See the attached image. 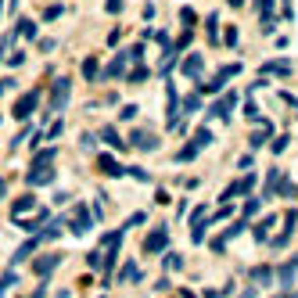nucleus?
Listing matches in <instances>:
<instances>
[{"label":"nucleus","mask_w":298,"mask_h":298,"mask_svg":"<svg viewBox=\"0 0 298 298\" xmlns=\"http://www.w3.org/2000/svg\"><path fill=\"white\" fill-rule=\"evenodd\" d=\"M68 97H72V79H68V76H58L54 87H51V104H47L51 115H58V111L68 104Z\"/></svg>","instance_id":"f257e3e1"},{"label":"nucleus","mask_w":298,"mask_h":298,"mask_svg":"<svg viewBox=\"0 0 298 298\" xmlns=\"http://www.w3.org/2000/svg\"><path fill=\"white\" fill-rule=\"evenodd\" d=\"M237 72H241V61H237V65H223V68L212 76L208 83H201V94H219V90L227 87V79H234Z\"/></svg>","instance_id":"f03ea898"},{"label":"nucleus","mask_w":298,"mask_h":298,"mask_svg":"<svg viewBox=\"0 0 298 298\" xmlns=\"http://www.w3.org/2000/svg\"><path fill=\"white\" fill-rule=\"evenodd\" d=\"M90 227H94L90 208H87V205H76V208H72V216H68V230H72L76 237H83V234H87Z\"/></svg>","instance_id":"7ed1b4c3"},{"label":"nucleus","mask_w":298,"mask_h":298,"mask_svg":"<svg viewBox=\"0 0 298 298\" xmlns=\"http://www.w3.org/2000/svg\"><path fill=\"white\" fill-rule=\"evenodd\" d=\"M234 108H237V90L223 94L219 101H212V104H208V119H230Z\"/></svg>","instance_id":"20e7f679"},{"label":"nucleus","mask_w":298,"mask_h":298,"mask_svg":"<svg viewBox=\"0 0 298 298\" xmlns=\"http://www.w3.org/2000/svg\"><path fill=\"white\" fill-rule=\"evenodd\" d=\"M36 104H40V90H29V94H22V97L15 101L11 115H15V119H29V115L36 111Z\"/></svg>","instance_id":"39448f33"},{"label":"nucleus","mask_w":298,"mask_h":298,"mask_svg":"<svg viewBox=\"0 0 298 298\" xmlns=\"http://www.w3.org/2000/svg\"><path fill=\"white\" fill-rule=\"evenodd\" d=\"M130 144L137 147V151H158V133H151V130H133L130 133Z\"/></svg>","instance_id":"423d86ee"},{"label":"nucleus","mask_w":298,"mask_h":298,"mask_svg":"<svg viewBox=\"0 0 298 298\" xmlns=\"http://www.w3.org/2000/svg\"><path fill=\"white\" fill-rule=\"evenodd\" d=\"M58 263H61V255H58V251L36 255V263H32V273H36V277H51V273L58 270Z\"/></svg>","instance_id":"0eeeda50"},{"label":"nucleus","mask_w":298,"mask_h":298,"mask_svg":"<svg viewBox=\"0 0 298 298\" xmlns=\"http://www.w3.org/2000/svg\"><path fill=\"white\" fill-rule=\"evenodd\" d=\"M165 248H169V234H165L162 227H158V230H151V234L144 237V251H147V255H162Z\"/></svg>","instance_id":"6e6552de"},{"label":"nucleus","mask_w":298,"mask_h":298,"mask_svg":"<svg viewBox=\"0 0 298 298\" xmlns=\"http://www.w3.org/2000/svg\"><path fill=\"white\" fill-rule=\"evenodd\" d=\"M251 187H255V176L248 173V176H241V180H234V183H230V187L223 191V201H234V198H241V194H248Z\"/></svg>","instance_id":"1a4fd4ad"},{"label":"nucleus","mask_w":298,"mask_h":298,"mask_svg":"<svg viewBox=\"0 0 298 298\" xmlns=\"http://www.w3.org/2000/svg\"><path fill=\"white\" fill-rule=\"evenodd\" d=\"M54 169L51 165H44V169H29V176H25V183L29 187H47V183H54Z\"/></svg>","instance_id":"9d476101"},{"label":"nucleus","mask_w":298,"mask_h":298,"mask_svg":"<svg viewBox=\"0 0 298 298\" xmlns=\"http://www.w3.org/2000/svg\"><path fill=\"white\" fill-rule=\"evenodd\" d=\"M201 68H205V58H201V54H187V58L180 61V72H183L187 79H198Z\"/></svg>","instance_id":"9b49d317"},{"label":"nucleus","mask_w":298,"mask_h":298,"mask_svg":"<svg viewBox=\"0 0 298 298\" xmlns=\"http://www.w3.org/2000/svg\"><path fill=\"white\" fill-rule=\"evenodd\" d=\"M294 219H298V212H287V216H284V234H277L270 244L273 248H284L287 241H291V234H294Z\"/></svg>","instance_id":"f8f14e48"},{"label":"nucleus","mask_w":298,"mask_h":298,"mask_svg":"<svg viewBox=\"0 0 298 298\" xmlns=\"http://www.w3.org/2000/svg\"><path fill=\"white\" fill-rule=\"evenodd\" d=\"M36 208V198L32 194H25V198H18L15 205H11V219L18 223V219H25V212H32Z\"/></svg>","instance_id":"ddd939ff"},{"label":"nucleus","mask_w":298,"mask_h":298,"mask_svg":"<svg viewBox=\"0 0 298 298\" xmlns=\"http://www.w3.org/2000/svg\"><path fill=\"white\" fill-rule=\"evenodd\" d=\"M97 169H101L104 176H122V173H126V169H122L111 155H97Z\"/></svg>","instance_id":"4468645a"},{"label":"nucleus","mask_w":298,"mask_h":298,"mask_svg":"<svg viewBox=\"0 0 298 298\" xmlns=\"http://www.w3.org/2000/svg\"><path fill=\"white\" fill-rule=\"evenodd\" d=\"M263 76H291V61H287V58L266 61V65H263Z\"/></svg>","instance_id":"2eb2a0df"},{"label":"nucleus","mask_w":298,"mask_h":298,"mask_svg":"<svg viewBox=\"0 0 298 298\" xmlns=\"http://www.w3.org/2000/svg\"><path fill=\"white\" fill-rule=\"evenodd\" d=\"M212 140H216V137H212V130H198V133H194V137H191L187 144H191V147H194V151L201 155L205 147H212Z\"/></svg>","instance_id":"dca6fc26"},{"label":"nucleus","mask_w":298,"mask_h":298,"mask_svg":"<svg viewBox=\"0 0 298 298\" xmlns=\"http://www.w3.org/2000/svg\"><path fill=\"white\" fill-rule=\"evenodd\" d=\"M101 140H108L115 151H126V147H130V144H126V140L119 137V130H115V126H104V130H101Z\"/></svg>","instance_id":"f3484780"},{"label":"nucleus","mask_w":298,"mask_h":298,"mask_svg":"<svg viewBox=\"0 0 298 298\" xmlns=\"http://www.w3.org/2000/svg\"><path fill=\"white\" fill-rule=\"evenodd\" d=\"M58 158V147H44V151H36L32 155V169H44V165H51Z\"/></svg>","instance_id":"a211bd4d"},{"label":"nucleus","mask_w":298,"mask_h":298,"mask_svg":"<svg viewBox=\"0 0 298 298\" xmlns=\"http://www.w3.org/2000/svg\"><path fill=\"white\" fill-rule=\"evenodd\" d=\"M273 227H277V216H266V219H259V223H255V241L263 244V241L270 237V230H273Z\"/></svg>","instance_id":"6ab92c4d"},{"label":"nucleus","mask_w":298,"mask_h":298,"mask_svg":"<svg viewBox=\"0 0 298 298\" xmlns=\"http://www.w3.org/2000/svg\"><path fill=\"white\" fill-rule=\"evenodd\" d=\"M47 223V208H36V216L32 219H22L18 227H25V230H32V234H40V227Z\"/></svg>","instance_id":"aec40b11"},{"label":"nucleus","mask_w":298,"mask_h":298,"mask_svg":"<svg viewBox=\"0 0 298 298\" xmlns=\"http://www.w3.org/2000/svg\"><path fill=\"white\" fill-rule=\"evenodd\" d=\"M40 244H44V241H40V234H36L32 241H25V244H22V248L15 251V263H25V259H29V255H32V251H36Z\"/></svg>","instance_id":"412c9836"},{"label":"nucleus","mask_w":298,"mask_h":298,"mask_svg":"<svg viewBox=\"0 0 298 298\" xmlns=\"http://www.w3.org/2000/svg\"><path fill=\"white\" fill-rule=\"evenodd\" d=\"M251 280L259 284V287H270V280H273V270H270V266H255V270H251Z\"/></svg>","instance_id":"4be33fe9"},{"label":"nucleus","mask_w":298,"mask_h":298,"mask_svg":"<svg viewBox=\"0 0 298 298\" xmlns=\"http://www.w3.org/2000/svg\"><path fill=\"white\" fill-rule=\"evenodd\" d=\"M126 61H130V58H126V54H115V61H111V65L104 68V76H108V79L122 76V72H126Z\"/></svg>","instance_id":"5701e85b"},{"label":"nucleus","mask_w":298,"mask_h":298,"mask_svg":"<svg viewBox=\"0 0 298 298\" xmlns=\"http://www.w3.org/2000/svg\"><path fill=\"white\" fill-rule=\"evenodd\" d=\"M205 29H208V44H219V15H208Z\"/></svg>","instance_id":"b1692460"},{"label":"nucleus","mask_w":298,"mask_h":298,"mask_svg":"<svg viewBox=\"0 0 298 298\" xmlns=\"http://www.w3.org/2000/svg\"><path fill=\"white\" fill-rule=\"evenodd\" d=\"M270 137H273V126L266 122V126H263V130H255V133H251V147H263V144H266Z\"/></svg>","instance_id":"393cba45"},{"label":"nucleus","mask_w":298,"mask_h":298,"mask_svg":"<svg viewBox=\"0 0 298 298\" xmlns=\"http://www.w3.org/2000/svg\"><path fill=\"white\" fill-rule=\"evenodd\" d=\"M15 29H18V36H25V40H36V22H32V18H18Z\"/></svg>","instance_id":"a878e982"},{"label":"nucleus","mask_w":298,"mask_h":298,"mask_svg":"<svg viewBox=\"0 0 298 298\" xmlns=\"http://www.w3.org/2000/svg\"><path fill=\"white\" fill-rule=\"evenodd\" d=\"M97 76H101V65H97V58H87V61H83V79H90V83H94Z\"/></svg>","instance_id":"bb28decb"},{"label":"nucleus","mask_w":298,"mask_h":298,"mask_svg":"<svg viewBox=\"0 0 298 298\" xmlns=\"http://www.w3.org/2000/svg\"><path fill=\"white\" fill-rule=\"evenodd\" d=\"M287 140H291L287 133H280V137H273V144H270V151H273V155H284V151H287Z\"/></svg>","instance_id":"cd10ccee"},{"label":"nucleus","mask_w":298,"mask_h":298,"mask_svg":"<svg viewBox=\"0 0 298 298\" xmlns=\"http://www.w3.org/2000/svg\"><path fill=\"white\" fill-rule=\"evenodd\" d=\"M183 266V255H176V251H165V270H180Z\"/></svg>","instance_id":"c85d7f7f"},{"label":"nucleus","mask_w":298,"mask_h":298,"mask_svg":"<svg viewBox=\"0 0 298 298\" xmlns=\"http://www.w3.org/2000/svg\"><path fill=\"white\" fill-rule=\"evenodd\" d=\"M294 270H298L294 263H287V266H280V284H284V287H287V284L294 280Z\"/></svg>","instance_id":"c756f323"},{"label":"nucleus","mask_w":298,"mask_h":298,"mask_svg":"<svg viewBox=\"0 0 298 298\" xmlns=\"http://www.w3.org/2000/svg\"><path fill=\"white\" fill-rule=\"evenodd\" d=\"M18 284V273H4L0 277V294H8V287H15Z\"/></svg>","instance_id":"7c9ffc66"},{"label":"nucleus","mask_w":298,"mask_h":298,"mask_svg":"<svg viewBox=\"0 0 298 298\" xmlns=\"http://www.w3.org/2000/svg\"><path fill=\"white\" fill-rule=\"evenodd\" d=\"M191 40H194V36H191V29H183V32H180V40H176V47H173V51H176V54H180V51H187V47H191Z\"/></svg>","instance_id":"2f4dec72"},{"label":"nucleus","mask_w":298,"mask_h":298,"mask_svg":"<svg viewBox=\"0 0 298 298\" xmlns=\"http://www.w3.org/2000/svg\"><path fill=\"white\" fill-rule=\"evenodd\" d=\"M137 277H140V270H137L133 263H130V266H122V273H119V280H137Z\"/></svg>","instance_id":"473e14b6"},{"label":"nucleus","mask_w":298,"mask_h":298,"mask_svg":"<svg viewBox=\"0 0 298 298\" xmlns=\"http://www.w3.org/2000/svg\"><path fill=\"white\" fill-rule=\"evenodd\" d=\"M259 205H263L259 198H248V201H244V219H248V216H255V212H259Z\"/></svg>","instance_id":"72a5a7b5"},{"label":"nucleus","mask_w":298,"mask_h":298,"mask_svg":"<svg viewBox=\"0 0 298 298\" xmlns=\"http://www.w3.org/2000/svg\"><path fill=\"white\" fill-rule=\"evenodd\" d=\"M61 11H65L61 4H51V8L44 11V22H54V18H61Z\"/></svg>","instance_id":"f704fd0d"},{"label":"nucleus","mask_w":298,"mask_h":298,"mask_svg":"<svg viewBox=\"0 0 298 298\" xmlns=\"http://www.w3.org/2000/svg\"><path fill=\"white\" fill-rule=\"evenodd\" d=\"M180 22H183V25H187V29H191V25H194V22H198V15H194V11H191V8H180Z\"/></svg>","instance_id":"c9c22d12"},{"label":"nucleus","mask_w":298,"mask_h":298,"mask_svg":"<svg viewBox=\"0 0 298 298\" xmlns=\"http://www.w3.org/2000/svg\"><path fill=\"white\" fill-rule=\"evenodd\" d=\"M237 40H241V36H237V29L230 25V29L223 32V44H227V47H237Z\"/></svg>","instance_id":"e433bc0d"},{"label":"nucleus","mask_w":298,"mask_h":298,"mask_svg":"<svg viewBox=\"0 0 298 298\" xmlns=\"http://www.w3.org/2000/svg\"><path fill=\"white\" fill-rule=\"evenodd\" d=\"M61 130H65V122H54L51 130L44 133V140H58V137H61Z\"/></svg>","instance_id":"4c0bfd02"},{"label":"nucleus","mask_w":298,"mask_h":298,"mask_svg":"<svg viewBox=\"0 0 298 298\" xmlns=\"http://www.w3.org/2000/svg\"><path fill=\"white\" fill-rule=\"evenodd\" d=\"M126 58H130V61H140V58H144V44H133L130 51H126Z\"/></svg>","instance_id":"58836bf2"},{"label":"nucleus","mask_w":298,"mask_h":298,"mask_svg":"<svg viewBox=\"0 0 298 298\" xmlns=\"http://www.w3.org/2000/svg\"><path fill=\"white\" fill-rule=\"evenodd\" d=\"M126 173H130V176H133V180H140V183H147V180H151V176H147V173H144V169H137V165H133V169H126Z\"/></svg>","instance_id":"ea45409f"},{"label":"nucleus","mask_w":298,"mask_h":298,"mask_svg":"<svg viewBox=\"0 0 298 298\" xmlns=\"http://www.w3.org/2000/svg\"><path fill=\"white\" fill-rule=\"evenodd\" d=\"M119 119H126V122H130V119H137V104H126V108L119 111Z\"/></svg>","instance_id":"a19ab883"},{"label":"nucleus","mask_w":298,"mask_h":298,"mask_svg":"<svg viewBox=\"0 0 298 298\" xmlns=\"http://www.w3.org/2000/svg\"><path fill=\"white\" fill-rule=\"evenodd\" d=\"M244 115H248V119H251V122H263V119H259V108H255V104H251V101H248V104H244Z\"/></svg>","instance_id":"79ce46f5"},{"label":"nucleus","mask_w":298,"mask_h":298,"mask_svg":"<svg viewBox=\"0 0 298 298\" xmlns=\"http://www.w3.org/2000/svg\"><path fill=\"white\" fill-rule=\"evenodd\" d=\"M144 79H147V68H133L130 72V83H144Z\"/></svg>","instance_id":"37998d69"},{"label":"nucleus","mask_w":298,"mask_h":298,"mask_svg":"<svg viewBox=\"0 0 298 298\" xmlns=\"http://www.w3.org/2000/svg\"><path fill=\"white\" fill-rule=\"evenodd\" d=\"M230 212H234L230 205H219V208H216V216H212V219H227V216H230ZM212 219H208V223H212Z\"/></svg>","instance_id":"c03bdc74"},{"label":"nucleus","mask_w":298,"mask_h":298,"mask_svg":"<svg viewBox=\"0 0 298 298\" xmlns=\"http://www.w3.org/2000/svg\"><path fill=\"white\" fill-rule=\"evenodd\" d=\"M104 8H108V15H119V11H122V0H108Z\"/></svg>","instance_id":"a18cd8bd"},{"label":"nucleus","mask_w":298,"mask_h":298,"mask_svg":"<svg viewBox=\"0 0 298 298\" xmlns=\"http://www.w3.org/2000/svg\"><path fill=\"white\" fill-rule=\"evenodd\" d=\"M79 144H83V147H94V144H97V137H94V133H83V140H79Z\"/></svg>","instance_id":"49530a36"},{"label":"nucleus","mask_w":298,"mask_h":298,"mask_svg":"<svg viewBox=\"0 0 298 298\" xmlns=\"http://www.w3.org/2000/svg\"><path fill=\"white\" fill-rule=\"evenodd\" d=\"M22 61H25V54H22V51H15V54H11V61H8V65H15V68H18V65H22Z\"/></svg>","instance_id":"de8ad7c7"},{"label":"nucleus","mask_w":298,"mask_h":298,"mask_svg":"<svg viewBox=\"0 0 298 298\" xmlns=\"http://www.w3.org/2000/svg\"><path fill=\"white\" fill-rule=\"evenodd\" d=\"M15 87V79H0V97H4V90H11Z\"/></svg>","instance_id":"09e8293b"},{"label":"nucleus","mask_w":298,"mask_h":298,"mask_svg":"<svg viewBox=\"0 0 298 298\" xmlns=\"http://www.w3.org/2000/svg\"><path fill=\"white\" fill-rule=\"evenodd\" d=\"M4 194H8V180H4V176H0V198H4Z\"/></svg>","instance_id":"8fccbe9b"},{"label":"nucleus","mask_w":298,"mask_h":298,"mask_svg":"<svg viewBox=\"0 0 298 298\" xmlns=\"http://www.w3.org/2000/svg\"><path fill=\"white\" fill-rule=\"evenodd\" d=\"M227 4H230V8H244V0H227Z\"/></svg>","instance_id":"3c124183"},{"label":"nucleus","mask_w":298,"mask_h":298,"mask_svg":"<svg viewBox=\"0 0 298 298\" xmlns=\"http://www.w3.org/2000/svg\"><path fill=\"white\" fill-rule=\"evenodd\" d=\"M255 294H259V291H255V287H251V291H244V294H241V298H255Z\"/></svg>","instance_id":"603ef678"},{"label":"nucleus","mask_w":298,"mask_h":298,"mask_svg":"<svg viewBox=\"0 0 298 298\" xmlns=\"http://www.w3.org/2000/svg\"><path fill=\"white\" fill-rule=\"evenodd\" d=\"M294 266H298V255H294Z\"/></svg>","instance_id":"864d4df0"},{"label":"nucleus","mask_w":298,"mask_h":298,"mask_svg":"<svg viewBox=\"0 0 298 298\" xmlns=\"http://www.w3.org/2000/svg\"><path fill=\"white\" fill-rule=\"evenodd\" d=\"M0 11H4V4H0Z\"/></svg>","instance_id":"5fc2aeb1"}]
</instances>
